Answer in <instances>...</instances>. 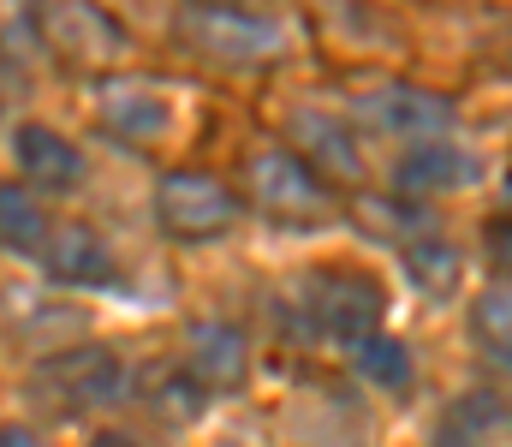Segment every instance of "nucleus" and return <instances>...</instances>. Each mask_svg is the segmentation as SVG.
<instances>
[{
  "instance_id": "nucleus-1",
  "label": "nucleus",
  "mask_w": 512,
  "mask_h": 447,
  "mask_svg": "<svg viewBox=\"0 0 512 447\" xmlns=\"http://www.w3.org/2000/svg\"><path fill=\"white\" fill-rule=\"evenodd\" d=\"M179 36H185L197 54L221 60V66H256V60H268V54L286 48V36H280L268 18H256L245 6H209V0L185 6Z\"/></svg>"
},
{
  "instance_id": "nucleus-2",
  "label": "nucleus",
  "mask_w": 512,
  "mask_h": 447,
  "mask_svg": "<svg viewBox=\"0 0 512 447\" xmlns=\"http://www.w3.org/2000/svg\"><path fill=\"white\" fill-rule=\"evenodd\" d=\"M304 310H310L316 334L340 340L346 352H358L364 340L382 334V287L370 275H316L304 287Z\"/></svg>"
},
{
  "instance_id": "nucleus-3",
  "label": "nucleus",
  "mask_w": 512,
  "mask_h": 447,
  "mask_svg": "<svg viewBox=\"0 0 512 447\" xmlns=\"http://www.w3.org/2000/svg\"><path fill=\"white\" fill-rule=\"evenodd\" d=\"M155 221L173 239H215L239 221V197L215 173H167L155 191Z\"/></svg>"
},
{
  "instance_id": "nucleus-4",
  "label": "nucleus",
  "mask_w": 512,
  "mask_h": 447,
  "mask_svg": "<svg viewBox=\"0 0 512 447\" xmlns=\"http://www.w3.org/2000/svg\"><path fill=\"white\" fill-rule=\"evenodd\" d=\"M42 388H54L60 406H114L126 394V364L108 352V346H78V352H60L36 370Z\"/></svg>"
},
{
  "instance_id": "nucleus-5",
  "label": "nucleus",
  "mask_w": 512,
  "mask_h": 447,
  "mask_svg": "<svg viewBox=\"0 0 512 447\" xmlns=\"http://www.w3.org/2000/svg\"><path fill=\"white\" fill-rule=\"evenodd\" d=\"M251 191H256V203H262L268 215H280V221H316V215L328 209V191L316 185L310 161L292 155V149H262V155H256L251 161Z\"/></svg>"
},
{
  "instance_id": "nucleus-6",
  "label": "nucleus",
  "mask_w": 512,
  "mask_h": 447,
  "mask_svg": "<svg viewBox=\"0 0 512 447\" xmlns=\"http://www.w3.org/2000/svg\"><path fill=\"white\" fill-rule=\"evenodd\" d=\"M48 42L72 60H114L126 42L120 30L108 24V12H96L90 0H48V18H42Z\"/></svg>"
},
{
  "instance_id": "nucleus-7",
  "label": "nucleus",
  "mask_w": 512,
  "mask_h": 447,
  "mask_svg": "<svg viewBox=\"0 0 512 447\" xmlns=\"http://www.w3.org/2000/svg\"><path fill=\"white\" fill-rule=\"evenodd\" d=\"M185 346H191V352H185V370H191L203 388H221V394L245 388L251 358H245V334H239V328H227V322H197Z\"/></svg>"
},
{
  "instance_id": "nucleus-8",
  "label": "nucleus",
  "mask_w": 512,
  "mask_h": 447,
  "mask_svg": "<svg viewBox=\"0 0 512 447\" xmlns=\"http://www.w3.org/2000/svg\"><path fill=\"white\" fill-rule=\"evenodd\" d=\"M96 108H102V126L120 132V138H131V144H149V138L167 132V102H161V90H149V84H137V78L102 84Z\"/></svg>"
},
{
  "instance_id": "nucleus-9",
  "label": "nucleus",
  "mask_w": 512,
  "mask_h": 447,
  "mask_svg": "<svg viewBox=\"0 0 512 447\" xmlns=\"http://www.w3.org/2000/svg\"><path fill=\"white\" fill-rule=\"evenodd\" d=\"M292 155L322 161V167L340 173V179H358V173H364V155L352 144V132L340 126V114H316V108L292 114Z\"/></svg>"
},
{
  "instance_id": "nucleus-10",
  "label": "nucleus",
  "mask_w": 512,
  "mask_h": 447,
  "mask_svg": "<svg viewBox=\"0 0 512 447\" xmlns=\"http://www.w3.org/2000/svg\"><path fill=\"white\" fill-rule=\"evenodd\" d=\"M42 269H48L54 281H66V287H108V281H114V257H108V245H102L90 227L54 233L48 251H42Z\"/></svg>"
},
{
  "instance_id": "nucleus-11",
  "label": "nucleus",
  "mask_w": 512,
  "mask_h": 447,
  "mask_svg": "<svg viewBox=\"0 0 512 447\" xmlns=\"http://www.w3.org/2000/svg\"><path fill=\"white\" fill-rule=\"evenodd\" d=\"M447 102L441 96H423V90H405V84H387L364 96V120L382 126V132H417V138H435L447 126Z\"/></svg>"
},
{
  "instance_id": "nucleus-12",
  "label": "nucleus",
  "mask_w": 512,
  "mask_h": 447,
  "mask_svg": "<svg viewBox=\"0 0 512 447\" xmlns=\"http://www.w3.org/2000/svg\"><path fill=\"white\" fill-rule=\"evenodd\" d=\"M18 167L36 179V185H48V191H72L78 179H84V155L78 144H66L60 132H48V126H18Z\"/></svg>"
},
{
  "instance_id": "nucleus-13",
  "label": "nucleus",
  "mask_w": 512,
  "mask_h": 447,
  "mask_svg": "<svg viewBox=\"0 0 512 447\" xmlns=\"http://www.w3.org/2000/svg\"><path fill=\"white\" fill-rule=\"evenodd\" d=\"M483 161L459 144H417L399 161V185L405 191H459V185H477Z\"/></svg>"
},
{
  "instance_id": "nucleus-14",
  "label": "nucleus",
  "mask_w": 512,
  "mask_h": 447,
  "mask_svg": "<svg viewBox=\"0 0 512 447\" xmlns=\"http://www.w3.org/2000/svg\"><path fill=\"white\" fill-rule=\"evenodd\" d=\"M48 215L42 203L24 191V185H0V245L18 251V257H42L48 251Z\"/></svg>"
},
{
  "instance_id": "nucleus-15",
  "label": "nucleus",
  "mask_w": 512,
  "mask_h": 447,
  "mask_svg": "<svg viewBox=\"0 0 512 447\" xmlns=\"http://www.w3.org/2000/svg\"><path fill=\"white\" fill-rule=\"evenodd\" d=\"M471 334H477V346H483L495 364L512 370V293L507 287H495V293H483L471 304Z\"/></svg>"
},
{
  "instance_id": "nucleus-16",
  "label": "nucleus",
  "mask_w": 512,
  "mask_h": 447,
  "mask_svg": "<svg viewBox=\"0 0 512 447\" xmlns=\"http://www.w3.org/2000/svg\"><path fill=\"white\" fill-rule=\"evenodd\" d=\"M358 370L370 376V382H382V388H405L411 382V358H405V346L399 340H364L358 346Z\"/></svg>"
},
{
  "instance_id": "nucleus-17",
  "label": "nucleus",
  "mask_w": 512,
  "mask_h": 447,
  "mask_svg": "<svg viewBox=\"0 0 512 447\" xmlns=\"http://www.w3.org/2000/svg\"><path fill=\"white\" fill-rule=\"evenodd\" d=\"M411 269H417V281H423V287H441V293H453V287H459V263H453V251H447V245H411Z\"/></svg>"
},
{
  "instance_id": "nucleus-18",
  "label": "nucleus",
  "mask_w": 512,
  "mask_h": 447,
  "mask_svg": "<svg viewBox=\"0 0 512 447\" xmlns=\"http://www.w3.org/2000/svg\"><path fill=\"white\" fill-rule=\"evenodd\" d=\"M161 412L167 418H197L203 412V382L185 370V376H173V382H161Z\"/></svg>"
},
{
  "instance_id": "nucleus-19",
  "label": "nucleus",
  "mask_w": 512,
  "mask_h": 447,
  "mask_svg": "<svg viewBox=\"0 0 512 447\" xmlns=\"http://www.w3.org/2000/svg\"><path fill=\"white\" fill-rule=\"evenodd\" d=\"M489 245H495V263L512 269V227H489Z\"/></svg>"
},
{
  "instance_id": "nucleus-20",
  "label": "nucleus",
  "mask_w": 512,
  "mask_h": 447,
  "mask_svg": "<svg viewBox=\"0 0 512 447\" xmlns=\"http://www.w3.org/2000/svg\"><path fill=\"white\" fill-rule=\"evenodd\" d=\"M0 447H42V442H36L30 430H18V424H12V430H0Z\"/></svg>"
},
{
  "instance_id": "nucleus-21",
  "label": "nucleus",
  "mask_w": 512,
  "mask_h": 447,
  "mask_svg": "<svg viewBox=\"0 0 512 447\" xmlns=\"http://www.w3.org/2000/svg\"><path fill=\"white\" fill-rule=\"evenodd\" d=\"M435 447H465V436H441Z\"/></svg>"
}]
</instances>
